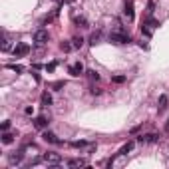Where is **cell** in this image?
Masks as SVG:
<instances>
[{
	"instance_id": "cell-11",
	"label": "cell",
	"mask_w": 169,
	"mask_h": 169,
	"mask_svg": "<svg viewBox=\"0 0 169 169\" xmlns=\"http://www.w3.org/2000/svg\"><path fill=\"white\" fill-rule=\"evenodd\" d=\"M24 159V153H22V151H18V153H12V155H10L8 157V161H10V165H16V163H20V161H22Z\"/></svg>"
},
{
	"instance_id": "cell-23",
	"label": "cell",
	"mask_w": 169,
	"mask_h": 169,
	"mask_svg": "<svg viewBox=\"0 0 169 169\" xmlns=\"http://www.w3.org/2000/svg\"><path fill=\"white\" fill-rule=\"evenodd\" d=\"M72 48H74V46L66 44V42H64V44H62V50H64V52H70V50H72Z\"/></svg>"
},
{
	"instance_id": "cell-20",
	"label": "cell",
	"mask_w": 169,
	"mask_h": 169,
	"mask_svg": "<svg viewBox=\"0 0 169 169\" xmlns=\"http://www.w3.org/2000/svg\"><path fill=\"white\" fill-rule=\"evenodd\" d=\"M88 74H90V78H92V80H100V74H97V72H94V70H90Z\"/></svg>"
},
{
	"instance_id": "cell-24",
	"label": "cell",
	"mask_w": 169,
	"mask_h": 169,
	"mask_svg": "<svg viewBox=\"0 0 169 169\" xmlns=\"http://www.w3.org/2000/svg\"><path fill=\"white\" fill-rule=\"evenodd\" d=\"M86 145V141H74L72 143V147H84Z\"/></svg>"
},
{
	"instance_id": "cell-6",
	"label": "cell",
	"mask_w": 169,
	"mask_h": 169,
	"mask_svg": "<svg viewBox=\"0 0 169 169\" xmlns=\"http://www.w3.org/2000/svg\"><path fill=\"white\" fill-rule=\"evenodd\" d=\"M123 14L127 16V20H133V2H132V0H125V4H123Z\"/></svg>"
},
{
	"instance_id": "cell-9",
	"label": "cell",
	"mask_w": 169,
	"mask_h": 169,
	"mask_svg": "<svg viewBox=\"0 0 169 169\" xmlns=\"http://www.w3.org/2000/svg\"><path fill=\"white\" fill-rule=\"evenodd\" d=\"M42 137H44L46 143H62V141H60V139H58L52 132H44V135H42Z\"/></svg>"
},
{
	"instance_id": "cell-8",
	"label": "cell",
	"mask_w": 169,
	"mask_h": 169,
	"mask_svg": "<svg viewBox=\"0 0 169 169\" xmlns=\"http://www.w3.org/2000/svg\"><path fill=\"white\" fill-rule=\"evenodd\" d=\"M72 76H80V74H84V66H82V62H76V64H72L70 66V70H68Z\"/></svg>"
},
{
	"instance_id": "cell-25",
	"label": "cell",
	"mask_w": 169,
	"mask_h": 169,
	"mask_svg": "<svg viewBox=\"0 0 169 169\" xmlns=\"http://www.w3.org/2000/svg\"><path fill=\"white\" fill-rule=\"evenodd\" d=\"M10 70H14V72H22V66H16V64H14V66H10Z\"/></svg>"
},
{
	"instance_id": "cell-19",
	"label": "cell",
	"mask_w": 169,
	"mask_h": 169,
	"mask_svg": "<svg viewBox=\"0 0 169 169\" xmlns=\"http://www.w3.org/2000/svg\"><path fill=\"white\" fill-rule=\"evenodd\" d=\"M153 8H155V4H153V2H149V4H147V16H151V14H153Z\"/></svg>"
},
{
	"instance_id": "cell-26",
	"label": "cell",
	"mask_w": 169,
	"mask_h": 169,
	"mask_svg": "<svg viewBox=\"0 0 169 169\" xmlns=\"http://www.w3.org/2000/svg\"><path fill=\"white\" fill-rule=\"evenodd\" d=\"M8 127H10V122H4L2 123V132H8Z\"/></svg>"
},
{
	"instance_id": "cell-28",
	"label": "cell",
	"mask_w": 169,
	"mask_h": 169,
	"mask_svg": "<svg viewBox=\"0 0 169 169\" xmlns=\"http://www.w3.org/2000/svg\"><path fill=\"white\" fill-rule=\"evenodd\" d=\"M8 48H10V42H8V40H4V44H2V50H8Z\"/></svg>"
},
{
	"instance_id": "cell-3",
	"label": "cell",
	"mask_w": 169,
	"mask_h": 169,
	"mask_svg": "<svg viewBox=\"0 0 169 169\" xmlns=\"http://www.w3.org/2000/svg\"><path fill=\"white\" fill-rule=\"evenodd\" d=\"M28 52H30V46L28 44H16L14 46V56L16 58H24Z\"/></svg>"
},
{
	"instance_id": "cell-15",
	"label": "cell",
	"mask_w": 169,
	"mask_h": 169,
	"mask_svg": "<svg viewBox=\"0 0 169 169\" xmlns=\"http://www.w3.org/2000/svg\"><path fill=\"white\" fill-rule=\"evenodd\" d=\"M12 141H14V135H12V133H8V132L2 133V143H4V145H10Z\"/></svg>"
},
{
	"instance_id": "cell-29",
	"label": "cell",
	"mask_w": 169,
	"mask_h": 169,
	"mask_svg": "<svg viewBox=\"0 0 169 169\" xmlns=\"http://www.w3.org/2000/svg\"><path fill=\"white\" fill-rule=\"evenodd\" d=\"M165 129H167V132H169V119H167V123H165Z\"/></svg>"
},
{
	"instance_id": "cell-13",
	"label": "cell",
	"mask_w": 169,
	"mask_h": 169,
	"mask_svg": "<svg viewBox=\"0 0 169 169\" xmlns=\"http://www.w3.org/2000/svg\"><path fill=\"white\" fill-rule=\"evenodd\" d=\"M133 145H135V143H133V141H127V143H125V145L122 147V149H119V155H127V153H129V151H132V149H133Z\"/></svg>"
},
{
	"instance_id": "cell-5",
	"label": "cell",
	"mask_w": 169,
	"mask_h": 169,
	"mask_svg": "<svg viewBox=\"0 0 169 169\" xmlns=\"http://www.w3.org/2000/svg\"><path fill=\"white\" fill-rule=\"evenodd\" d=\"M44 161L46 163H52V165H58V163L62 161V157H60L58 153H54V151H48V153L44 155Z\"/></svg>"
},
{
	"instance_id": "cell-14",
	"label": "cell",
	"mask_w": 169,
	"mask_h": 169,
	"mask_svg": "<svg viewBox=\"0 0 169 169\" xmlns=\"http://www.w3.org/2000/svg\"><path fill=\"white\" fill-rule=\"evenodd\" d=\"M86 165V159H70L68 161V167H84Z\"/></svg>"
},
{
	"instance_id": "cell-1",
	"label": "cell",
	"mask_w": 169,
	"mask_h": 169,
	"mask_svg": "<svg viewBox=\"0 0 169 169\" xmlns=\"http://www.w3.org/2000/svg\"><path fill=\"white\" fill-rule=\"evenodd\" d=\"M157 26H159V24H157V20H153V18H149V20H145V22H143V24H141V32H143V34H145L147 38H149L151 34H153V30L157 28Z\"/></svg>"
},
{
	"instance_id": "cell-12",
	"label": "cell",
	"mask_w": 169,
	"mask_h": 169,
	"mask_svg": "<svg viewBox=\"0 0 169 169\" xmlns=\"http://www.w3.org/2000/svg\"><path fill=\"white\" fill-rule=\"evenodd\" d=\"M34 125H36V127H38V129H44V127H46V125H48V119H46L44 116H38V117L34 119Z\"/></svg>"
},
{
	"instance_id": "cell-7",
	"label": "cell",
	"mask_w": 169,
	"mask_h": 169,
	"mask_svg": "<svg viewBox=\"0 0 169 169\" xmlns=\"http://www.w3.org/2000/svg\"><path fill=\"white\" fill-rule=\"evenodd\" d=\"M159 139L155 133H145V135H141V137H137L139 143H155V141Z\"/></svg>"
},
{
	"instance_id": "cell-17",
	"label": "cell",
	"mask_w": 169,
	"mask_h": 169,
	"mask_svg": "<svg viewBox=\"0 0 169 169\" xmlns=\"http://www.w3.org/2000/svg\"><path fill=\"white\" fill-rule=\"evenodd\" d=\"M50 103H52V96L48 94V92L42 94V106H50Z\"/></svg>"
},
{
	"instance_id": "cell-22",
	"label": "cell",
	"mask_w": 169,
	"mask_h": 169,
	"mask_svg": "<svg viewBox=\"0 0 169 169\" xmlns=\"http://www.w3.org/2000/svg\"><path fill=\"white\" fill-rule=\"evenodd\" d=\"M46 70H48V72H54V70H56V62L48 64V66H46Z\"/></svg>"
},
{
	"instance_id": "cell-4",
	"label": "cell",
	"mask_w": 169,
	"mask_h": 169,
	"mask_svg": "<svg viewBox=\"0 0 169 169\" xmlns=\"http://www.w3.org/2000/svg\"><path fill=\"white\" fill-rule=\"evenodd\" d=\"M48 38H50V36H48V32H46V30H36V34H34V42H36V44H46Z\"/></svg>"
},
{
	"instance_id": "cell-21",
	"label": "cell",
	"mask_w": 169,
	"mask_h": 169,
	"mask_svg": "<svg viewBox=\"0 0 169 169\" xmlns=\"http://www.w3.org/2000/svg\"><path fill=\"white\" fill-rule=\"evenodd\" d=\"M113 82H116V84H123L125 78H123V76H116V78H113Z\"/></svg>"
},
{
	"instance_id": "cell-18",
	"label": "cell",
	"mask_w": 169,
	"mask_h": 169,
	"mask_svg": "<svg viewBox=\"0 0 169 169\" xmlns=\"http://www.w3.org/2000/svg\"><path fill=\"white\" fill-rule=\"evenodd\" d=\"M72 42H74V44H72L74 48H82V46H84V38H82V36H76Z\"/></svg>"
},
{
	"instance_id": "cell-2",
	"label": "cell",
	"mask_w": 169,
	"mask_h": 169,
	"mask_svg": "<svg viewBox=\"0 0 169 169\" xmlns=\"http://www.w3.org/2000/svg\"><path fill=\"white\" fill-rule=\"evenodd\" d=\"M110 40L113 42V44H129V36L127 34H123V32H112L110 34Z\"/></svg>"
},
{
	"instance_id": "cell-10",
	"label": "cell",
	"mask_w": 169,
	"mask_h": 169,
	"mask_svg": "<svg viewBox=\"0 0 169 169\" xmlns=\"http://www.w3.org/2000/svg\"><path fill=\"white\" fill-rule=\"evenodd\" d=\"M167 102H169V97H167L165 94H163V96L159 97V102H157V110H159V113L167 110Z\"/></svg>"
},
{
	"instance_id": "cell-27",
	"label": "cell",
	"mask_w": 169,
	"mask_h": 169,
	"mask_svg": "<svg viewBox=\"0 0 169 169\" xmlns=\"http://www.w3.org/2000/svg\"><path fill=\"white\" fill-rule=\"evenodd\" d=\"M97 40H100V34H94V36H92V44H96Z\"/></svg>"
},
{
	"instance_id": "cell-16",
	"label": "cell",
	"mask_w": 169,
	"mask_h": 169,
	"mask_svg": "<svg viewBox=\"0 0 169 169\" xmlns=\"http://www.w3.org/2000/svg\"><path fill=\"white\" fill-rule=\"evenodd\" d=\"M76 24L82 26V28H88V20H86L84 16H76Z\"/></svg>"
}]
</instances>
